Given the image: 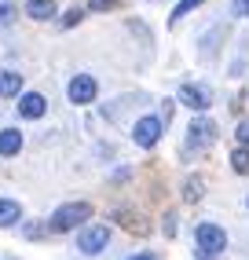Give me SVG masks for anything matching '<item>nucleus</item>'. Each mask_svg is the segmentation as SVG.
Returning a JSON list of instances; mask_svg holds the SVG:
<instances>
[{"label": "nucleus", "mask_w": 249, "mask_h": 260, "mask_svg": "<svg viewBox=\"0 0 249 260\" xmlns=\"http://www.w3.org/2000/svg\"><path fill=\"white\" fill-rule=\"evenodd\" d=\"M84 220H92V205L88 202H66L51 213V231H74Z\"/></svg>", "instance_id": "obj_1"}, {"label": "nucleus", "mask_w": 249, "mask_h": 260, "mask_svg": "<svg viewBox=\"0 0 249 260\" xmlns=\"http://www.w3.org/2000/svg\"><path fill=\"white\" fill-rule=\"evenodd\" d=\"M194 238H198V249L205 256H216V253L227 249V235H224V228H216V223H198Z\"/></svg>", "instance_id": "obj_2"}, {"label": "nucleus", "mask_w": 249, "mask_h": 260, "mask_svg": "<svg viewBox=\"0 0 249 260\" xmlns=\"http://www.w3.org/2000/svg\"><path fill=\"white\" fill-rule=\"evenodd\" d=\"M106 242H110V228H103V223H88V228L77 235V249L92 256V253L106 249Z\"/></svg>", "instance_id": "obj_3"}, {"label": "nucleus", "mask_w": 249, "mask_h": 260, "mask_svg": "<svg viewBox=\"0 0 249 260\" xmlns=\"http://www.w3.org/2000/svg\"><path fill=\"white\" fill-rule=\"evenodd\" d=\"M96 92H99V84H96L92 74H77L74 81H70V88H66L70 103H77V107H88V103L96 99Z\"/></svg>", "instance_id": "obj_4"}, {"label": "nucleus", "mask_w": 249, "mask_h": 260, "mask_svg": "<svg viewBox=\"0 0 249 260\" xmlns=\"http://www.w3.org/2000/svg\"><path fill=\"white\" fill-rule=\"evenodd\" d=\"M162 125H165V121L162 117H139L136 121V128H132V140L139 143V147H154L158 140H162Z\"/></svg>", "instance_id": "obj_5"}, {"label": "nucleus", "mask_w": 249, "mask_h": 260, "mask_svg": "<svg viewBox=\"0 0 249 260\" xmlns=\"http://www.w3.org/2000/svg\"><path fill=\"white\" fill-rule=\"evenodd\" d=\"M212 140H216V125L209 117H194L191 128H187V143L191 147H209Z\"/></svg>", "instance_id": "obj_6"}, {"label": "nucleus", "mask_w": 249, "mask_h": 260, "mask_svg": "<svg viewBox=\"0 0 249 260\" xmlns=\"http://www.w3.org/2000/svg\"><path fill=\"white\" fill-rule=\"evenodd\" d=\"M180 103L191 107V110H205L209 107V92L202 88V84H183V88H180Z\"/></svg>", "instance_id": "obj_7"}, {"label": "nucleus", "mask_w": 249, "mask_h": 260, "mask_svg": "<svg viewBox=\"0 0 249 260\" xmlns=\"http://www.w3.org/2000/svg\"><path fill=\"white\" fill-rule=\"evenodd\" d=\"M44 110H48V103H44V95H37V92H26L22 99H19V114L22 117H44Z\"/></svg>", "instance_id": "obj_8"}, {"label": "nucleus", "mask_w": 249, "mask_h": 260, "mask_svg": "<svg viewBox=\"0 0 249 260\" xmlns=\"http://www.w3.org/2000/svg\"><path fill=\"white\" fill-rule=\"evenodd\" d=\"M22 220V205L15 198H0V228H15Z\"/></svg>", "instance_id": "obj_9"}, {"label": "nucleus", "mask_w": 249, "mask_h": 260, "mask_svg": "<svg viewBox=\"0 0 249 260\" xmlns=\"http://www.w3.org/2000/svg\"><path fill=\"white\" fill-rule=\"evenodd\" d=\"M59 8H55V0H29L26 4V15L29 19H37V22H44V19H51Z\"/></svg>", "instance_id": "obj_10"}, {"label": "nucleus", "mask_w": 249, "mask_h": 260, "mask_svg": "<svg viewBox=\"0 0 249 260\" xmlns=\"http://www.w3.org/2000/svg\"><path fill=\"white\" fill-rule=\"evenodd\" d=\"M19 150H22V136L15 128H4V132H0V154L11 158V154H19Z\"/></svg>", "instance_id": "obj_11"}, {"label": "nucleus", "mask_w": 249, "mask_h": 260, "mask_svg": "<svg viewBox=\"0 0 249 260\" xmlns=\"http://www.w3.org/2000/svg\"><path fill=\"white\" fill-rule=\"evenodd\" d=\"M231 169L242 172V176H249V147H238L235 154H231Z\"/></svg>", "instance_id": "obj_12"}, {"label": "nucleus", "mask_w": 249, "mask_h": 260, "mask_svg": "<svg viewBox=\"0 0 249 260\" xmlns=\"http://www.w3.org/2000/svg\"><path fill=\"white\" fill-rule=\"evenodd\" d=\"M0 92H4V95H19L22 92V77L19 74H4V77H0Z\"/></svg>", "instance_id": "obj_13"}, {"label": "nucleus", "mask_w": 249, "mask_h": 260, "mask_svg": "<svg viewBox=\"0 0 249 260\" xmlns=\"http://www.w3.org/2000/svg\"><path fill=\"white\" fill-rule=\"evenodd\" d=\"M198 4H202V0H180V4H176V11H172V22H180L183 15H187V11H194Z\"/></svg>", "instance_id": "obj_14"}, {"label": "nucleus", "mask_w": 249, "mask_h": 260, "mask_svg": "<svg viewBox=\"0 0 249 260\" xmlns=\"http://www.w3.org/2000/svg\"><path fill=\"white\" fill-rule=\"evenodd\" d=\"M187 198H191V202L202 198V180H187Z\"/></svg>", "instance_id": "obj_15"}, {"label": "nucleus", "mask_w": 249, "mask_h": 260, "mask_svg": "<svg viewBox=\"0 0 249 260\" xmlns=\"http://www.w3.org/2000/svg\"><path fill=\"white\" fill-rule=\"evenodd\" d=\"M81 15H84V11H77V8H74V11H66V19H63V26H77V22H81Z\"/></svg>", "instance_id": "obj_16"}, {"label": "nucleus", "mask_w": 249, "mask_h": 260, "mask_svg": "<svg viewBox=\"0 0 249 260\" xmlns=\"http://www.w3.org/2000/svg\"><path fill=\"white\" fill-rule=\"evenodd\" d=\"M238 143L249 147V121H242V125H238Z\"/></svg>", "instance_id": "obj_17"}, {"label": "nucleus", "mask_w": 249, "mask_h": 260, "mask_svg": "<svg viewBox=\"0 0 249 260\" xmlns=\"http://www.w3.org/2000/svg\"><path fill=\"white\" fill-rule=\"evenodd\" d=\"M88 4H92V11H110L114 0H88Z\"/></svg>", "instance_id": "obj_18"}, {"label": "nucleus", "mask_w": 249, "mask_h": 260, "mask_svg": "<svg viewBox=\"0 0 249 260\" xmlns=\"http://www.w3.org/2000/svg\"><path fill=\"white\" fill-rule=\"evenodd\" d=\"M15 19V8L11 4H0V22H11Z\"/></svg>", "instance_id": "obj_19"}, {"label": "nucleus", "mask_w": 249, "mask_h": 260, "mask_svg": "<svg viewBox=\"0 0 249 260\" xmlns=\"http://www.w3.org/2000/svg\"><path fill=\"white\" fill-rule=\"evenodd\" d=\"M235 15H242V19H249V0H235Z\"/></svg>", "instance_id": "obj_20"}, {"label": "nucleus", "mask_w": 249, "mask_h": 260, "mask_svg": "<svg viewBox=\"0 0 249 260\" xmlns=\"http://www.w3.org/2000/svg\"><path fill=\"white\" fill-rule=\"evenodd\" d=\"M129 260H154L150 253H136V256H129Z\"/></svg>", "instance_id": "obj_21"}]
</instances>
